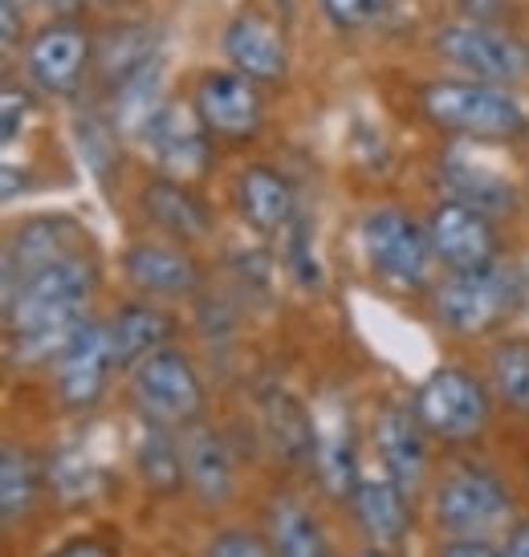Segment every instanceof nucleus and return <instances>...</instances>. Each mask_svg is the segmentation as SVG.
Wrapping results in <instances>:
<instances>
[{"mask_svg": "<svg viewBox=\"0 0 529 557\" xmlns=\"http://www.w3.org/2000/svg\"><path fill=\"white\" fill-rule=\"evenodd\" d=\"M78 252V224L65 216H37L21 224L4 257V294H16L33 273Z\"/></svg>", "mask_w": 529, "mask_h": 557, "instance_id": "nucleus-12", "label": "nucleus"}, {"mask_svg": "<svg viewBox=\"0 0 529 557\" xmlns=\"http://www.w3.org/2000/svg\"><path fill=\"white\" fill-rule=\"evenodd\" d=\"M53 9H74V0H49Z\"/></svg>", "mask_w": 529, "mask_h": 557, "instance_id": "nucleus-41", "label": "nucleus"}, {"mask_svg": "<svg viewBox=\"0 0 529 557\" xmlns=\"http://www.w3.org/2000/svg\"><path fill=\"white\" fill-rule=\"evenodd\" d=\"M204 557H278V554H269V545L261 537L245 533V529H224V533H217L208 542V554Z\"/></svg>", "mask_w": 529, "mask_h": 557, "instance_id": "nucleus-34", "label": "nucleus"}, {"mask_svg": "<svg viewBox=\"0 0 529 557\" xmlns=\"http://www.w3.org/2000/svg\"><path fill=\"white\" fill-rule=\"evenodd\" d=\"M358 557H391L387 549H367V554H358Z\"/></svg>", "mask_w": 529, "mask_h": 557, "instance_id": "nucleus-42", "label": "nucleus"}, {"mask_svg": "<svg viewBox=\"0 0 529 557\" xmlns=\"http://www.w3.org/2000/svg\"><path fill=\"white\" fill-rule=\"evenodd\" d=\"M49 557H114L102 542H94V537H78V542H65L62 549H53Z\"/></svg>", "mask_w": 529, "mask_h": 557, "instance_id": "nucleus-37", "label": "nucleus"}, {"mask_svg": "<svg viewBox=\"0 0 529 557\" xmlns=\"http://www.w3.org/2000/svg\"><path fill=\"white\" fill-rule=\"evenodd\" d=\"M159 98V62H147L143 70H135L126 82H119V94H114V119L126 135H143L147 123L159 114L163 102Z\"/></svg>", "mask_w": 529, "mask_h": 557, "instance_id": "nucleus-28", "label": "nucleus"}, {"mask_svg": "<svg viewBox=\"0 0 529 557\" xmlns=\"http://www.w3.org/2000/svg\"><path fill=\"white\" fill-rule=\"evenodd\" d=\"M436 49L448 62L472 70L481 82H509L529 74V49L514 37H497L484 25H448L436 33Z\"/></svg>", "mask_w": 529, "mask_h": 557, "instance_id": "nucleus-10", "label": "nucleus"}, {"mask_svg": "<svg viewBox=\"0 0 529 557\" xmlns=\"http://www.w3.org/2000/svg\"><path fill=\"white\" fill-rule=\"evenodd\" d=\"M264 435L281 460L290 465H306L313 460V444H318V428H313L310 411L290 395V391H264L261 399Z\"/></svg>", "mask_w": 529, "mask_h": 557, "instance_id": "nucleus-22", "label": "nucleus"}, {"mask_svg": "<svg viewBox=\"0 0 529 557\" xmlns=\"http://www.w3.org/2000/svg\"><path fill=\"white\" fill-rule=\"evenodd\" d=\"M204 131L208 126L200 123V114L163 102L159 114L143 131V139H147V151L159 159L163 171H172V175H200L208 168V139H204Z\"/></svg>", "mask_w": 529, "mask_h": 557, "instance_id": "nucleus-16", "label": "nucleus"}, {"mask_svg": "<svg viewBox=\"0 0 529 557\" xmlns=\"http://www.w3.org/2000/svg\"><path fill=\"white\" fill-rule=\"evenodd\" d=\"M428 240H432V252L448 264L452 273H472V269L497 261V233H493L489 216L460 200L440 203L432 212Z\"/></svg>", "mask_w": 529, "mask_h": 557, "instance_id": "nucleus-9", "label": "nucleus"}, {"mask_svg": "<svg viewBox=\"0 0 529 557\" xmlns=\"http://www.w3.org/2000/svg\"><path fill=\"white\" fill-rule=\"evenodd\" d=\"M493 387L501 403L529 416V338H505L493 346Z\"/></svg>", "mask_w": 529, "mask_h": 557, "instance_id": "nucleus-29", "label": "nucleus"}, {"mask_svg": "<svg viewBox=\"0 0 529 557\" xmlns=\"http://www.w3.org/2000/svg\"><path fill=\"white\" fill-rule=\"evenodd\" d=\"M313 468L318 480L330 496H355L358 488V451H355V432L343 419H327L318 428V444H313Z\"/></svg>", "mask_w": 529, "mask_h": 557, "instance_id": "nucleus-25", "label": "nucleus"}, {"mask_svg": "<svg viewBox=\"0 0 529 557\" xmlns=\"http://www.w3.org/2000/svg\"><path fill=\"white\" fill-rule=\"evenodd\" d=\"M53 484H58V493L65 500H86L94 493V465L90 460H82L74 451H62L58 460H53Z\"/></svg>", "mask_w": 529, "mask_h": 557, "instance_id": "nucleus-32", "label": "nucleus"}, {"mask_svg": "<svg viewBox=\"0 0 529 557\" xmlns=\"http://www.w3.org/2000/svg\"><path fill=\"white\" fill-rule=\"evenodd\" d=\"M428 123L468 139H514L526 131V110L493 82H432L420 90Z\"/></svg>", "mask_w": 529, "mask_h": 557, "instance_id": "nucleus-2", "label": "nucleus"}, {"mask_svg": "<svg viewBox=\"0 0 529 557\" xmlns=\"http://www.w3.org/2000/svg\"><path fill=\"white\" fill-rule=\"evenodd\" d=\"M131 395L143 419H156L163 428L196 423L204 411V383L192 358L180 350H159L131 367Z\"/></svg>", "mask_w": 529, "mask_h": 557, "instance_id": "nucleus-4", "label": "nucleus"}, {"mask_svg": "<svg viewBox=\"0 0 529 557\" xmlns=\"http://www.w3.org/2000/svg\"><path fill=\"white\" fill-rule=\"evenodd\" d=\"M444 184L452 187V196L468 208H477V212H509L514 208V187L497 180L493 171L484 168H472L465 159H448L444 163Z\"/></svg>", "mask_w": 529, "mask_h": 557, "instance_id": "nucleus-27", "label": "nucleus"}, {"mask_svg": "<svg viewBox=\"0 0 529 557\" xmlns=\"http://www.w3.org/2000/svg\"><path fill=\"white\" fill-rule=\"evenodd\" d=\"M0 37H4V49L16 46V37H21V13H16V0H0Z\"/></svg>", "mask_w": 529, "mask_h": 557, "instance_id": "nucleus-38", "label": "nucleus"}, {"mask_svg": "<svg viewBox=\"0 0 529 557\" xmlns=\"http://www.w3.org/2000/svg\"><path fill=\"white\" fill-rule=\"evenodd\" d=\"M526 273L517 264H484L472 273H452L436 294V313L440 322L448 325L452 334H484L501 325L505 318H514L526 306Z\"/></svg>", "mask_w": 529, "mask_h": 557, "instance_id": "nucleus-3", "label": "nucleus"}, {"mask_svg": "<svg viewBox=\"0 0 529 557\" xmlns=\"http://www.w3.org/2000/svg\"><path fill=\"white\" fill-rule=\"evenodd\" d=\"M322 9H327L339 29H362V25L383 16L387 0H322Z\"/></svg>", "mask_w": 529, "mask_h": 557, "instance_id": "nucleus-33", "label": "nucleus"}, {"mask_svg": "<svg viewBox=\"0 0 529 557\" xmlns=\"http://www.w3.org/2000/svg\"><path fill=\"white\" fill-rule=\"evenodd\" d=\"M236 203H241V216L249 220L257 233H285L297 220V200L294 187L285 175H278L264 163L241 171L236 180Z\"/></svg>", "mask_w": 529, "mask_h": 557, "instance_id": "nucleus-17", "label": "nucleus"}, {"mask_svg": "<svg viewBox=\"0 0 529 557\" xmlns=\"http://www.w3.org/2000/svg\"><path fill=\"white\" fill-rule=\"evenodd\" d=\"M355 512H358V525L367 529L379 549L387 545H399L411 529V509H407V493L395 484V480L383 472V476H362L355 488Z\"/></svg>", "mask_w": 529, "mask_h": 557, "instance_id": "nucleus-20", "label": "nucleus"}, {"mask_svg": "<svg viewBox=\"0 0 529 557\" xmlns=\"http://www.w3.org/2000/svg\"><path fill=\"white\" fill-rule=\"evenodd\" d=\"M123 269H126V277H131V285L143 289V294L184 297L200 285L196 261L172 245H151V240L131 245L123 257Z\"/></svg>", "mask_w": 529, "mask_h": 557, "instance_id": "nucleus-18", "label": "nucleus"}, {"mask_svg": "<svg viewBox=\"0 0 529 557\" xmlns=\"http://www.w3.org/2000/svg\"><path fill=\"white\" fill-rule=\"evenodd\" d=\"M0 126H4V143H13L16 135H21V126H25V119H29V94L25 90H4V102H0Z\"/></svg>", "mask_w": 529, "mask_h": 557, "instance_id": "nucleus-35", "label": "nucleus"}, {"mask_svg": "<svg viewBox=\"0 0 529 557\" xmlns=\"http://www.w3.org/2000/svg\"><path fill=\"white\" fill-rule=\"evenodd\" d=\"M110 334V350H114V362L119 367H139L143 358H151L163 350V342L175 334V322L156 306H123L107 322Z\"/></svg>", "mask_w": 529, "mask_h": 557, "instance_id": "nucleus-21", "label": "nucleus"}, {"mask_svg": "<svg viewBox=\"0 0 529 557\" xmlns=\"http://www.w3.org/2000/svg\"><path fill=\"white\" fill-rule=\"evenodd\" d=\"M86 53H90L86 33H82L74 21H53V25H46V29L33 37V46H29L33 82H37L41 90L70 98V94L82 86Z\"/></svg>", "mask_w": 529, "mask_h": 557, "instance_id": "nucleus-13", "label": "nucleus"}, {"mask_svg": "<svg viewBox=\"0 0 529 557\" xmlns=\"http://www.w3.org/2000/svg\"><path fill=\"white\" fill-rule=\"evenodd\" d=\"M505 557H529V521H526V525H517L514 533H509Z\"/></svg>", "mask_w": 529, "mask_h": 557, "instance_id": "nucleus-40", "label": "nucleus"}, {"mask_svg": "<svg viewBox=\"0 0 529 557\" xmlns=\"http://www.w3.org/2000/svg\"><path fill=\"white\" fill-rule=\"evenodd\" d=\"M440 557H505V549H493L484 537H452Z\"/></svg>", "mask_w": 529, "mask_h": 557, "instance_id": "nucleus-36", "label": "nucleus"}, {"mask_svg": "<svg viewBox=\"0 0 529 557\" xmlns=\"http://www.w3.org/2000/svg\"><path fill=\"white\" fill-rule=\"evenodd\" d=\"M143 208L147 216L156 220L159 228H168L172 236H184V240H200L208 228H212V216L187 187L172 184V180H156L143 191Z\"/></svg>", "mask_w": 529, "mask_h": 557, "instance_id": "nucleus-26", "label": "nucleus"}, {"mask_svg": "<svg viewBox=\"0 0 529 557\" xmlns=\"http://www.w3.org/2000/svg\"><path fill=\"white\" fill-rule=\"evenodd\" d=\"M264 525H269V542H273V554L278 557H334L327 533L318 525V517L302 500H294V496H278L269 505Z\"/></svg>", "mask_w": 529, "mask_h": 557, "instance_id": "nucleus-23", "label": "nucleus"}, {"mask_svg": "<svg viewBox=\"0 0 529 557\" xmlns=\"http://www.w3.org/2000/svg\"><path fill=\"white\" fill-rule=\"evenodd\" d=\"M362 252L379 277L395 289H420L432 269V240L399 208H374L362 220Z\"/></svg>", "mask_w": 529, "mask_h": 557, "instance_id": "nucleus-6", "label": "nucleus"}, {"mask_svg": "<svg viewBox=\"0 0 529 557\" xmlns=\"http://www.w3.org/2000/svg\"><path fill=\"white\" fill-rule=\"evenodd\" d=\"M460 9H465V16H472L477 25H484V21H493V16L501 13V0H460Z\"/></svg>", "mask_w": 529, "mask_h": 557, "instance_id": "nucleus-39", "label": "nucleus"}, {"mask_svg": "<svg viewBox=\"0 0 529 557\" xmlns=\"http://www.w3.org/2000/svg\"><path fill=\"white\" fill-rule=\"evenodd\" d=\"M94 285H98L94 261L74 252L65 261L33 273L16 294L4 297L9 338H13L16 355L41 358L49 350H62L65 342H70V334L86 322L82 313H86Z\"/></svg>", "mask_w": 529, "mask_h": 557, "instance_id": "nucleus-1", "label": "nucleus"}, {"mask_svg": "<svg viewBox=\"0 0 529 557\" xmlns=\"http://www.w3.org/2000/svg\"><path fill=\"white\" fill-rule=\"evenodd\" d=\"M94 4H119V0H94Z\"/></svg>", "mask_w": 529, "mask_h": 557, "instance_id": "nucleus-43", "label": "nucleus"}, {"mask_svg": "<svg viewBox=\"0 0 529 557\" xmlns=\"http://www.w3.org/2000/svg\"><path fill=\"white\" fill-rule=\"evenodd\" d=\"M74 135H78V151L86 159V168L94 171V180L107 184L110 171H114V135L98 119H90V114L74 123Z\"/></svg>", "mask_w": 529, "mask_h": 557, "instance_id": "nucleus-31", "label": "nucleus"}, {"mask_svg": "<svg viewBox=\"0 0 529 557\" xmlns=\"http://www.w3.org/2000/svg\"><path fill=\"white\" fill-rule=\"evenodd\" d=\"M416 419L423 432L444 440V444H468L484 432L489 423V395L484 387L460 367H440L428 374V383L416 391Z\"/></svg>", "mask_w": 529, "mask_h": 557, "instance_id": "nucleus-5", "label": "nucleus"}, {"mask_svg": "<svg viewBox=\"0 0 529 557\" xmlns=\"http://www.w3.org/2000/svg\"><path fill=\"white\" fill-rule=\"evenodd\" d=\"M184 480L200 505H224L233 496V456L212 428H200V423L187 428Z\"/></svg>", "mask_w": 529, "mask_h": 557, "instance_id": "nucleus-19", "label": "nucleus"}, {"mask_svg": "<svg viewBox=\"0 0 529 557\" xmlns=\"http://www.w3.org/2000/svg\"><path fill=\"white\" fill-rule=\"evenodd\" d=\"M509 517V493L497 472L465 465L448 472L436 488V521L452 537H481Z\"/></svg>", "mask_w": 529, "mask_h": 557, "instance_id": "nucleus-7", "label": "nucleus"}, {"mask_svg": "<svg viewBox=\"0 0 529 557\" xmlns=\"http://www.w3.org/2000/svg\"><path fill=\"white\" fill-rule=\"evenodd\" d=\"M135 460H139L143 480L156 488V493L172 496L180 493L184 480V444L172 435V428H163L156 419H143L139 435H135Z\"/></svg>", "mask_w": 529, "mask_h": 557, "instance_id": "nucleus-24", "label": "nucleus"}, {"mask_svg": "<svg viewBox=\"0 0 529 557\" xmlns=\"http://www.w3.org/2000/svg\"><path fill=\"white\" fill-rule=\"evenodd\" d=\"M37 500V468L29 451L4 448L0 451V517L4 525H16Z\"/></svg>", "mask_w": 529, "mask_h": 557, "instance_id": "nucleus-30", "label": "nucleus"}, {"mask_svg": "<svg viewBox=\"0 0 529 557\" xmlns=\"http://www.w3.org/2000/svg\"><path fill=\"white\" fill-rule=\"evenodd\" d=\"M196 114L220 139H253L261 131V98L245 74H204L196 86Z\"/></svg>", "mask_w": 529, "mask_h": 557, "instance_id": "nucleus-11", "label": "nucleus"}, {"mask_svg": "<svg viewBox=\"0 0 529 557\" xmlns=\"http://www.w3.org/2000/svg\"><path fill=\"white\" fill-rule=\"evenodd\" d=\"M119 362H114V350H110V334L107 325L86 322L70 334L62 350H58V395H62L65 407L74 411H86L102 399L107 391V379Z\"/></svg>", "mask_w": 529, "mask_h": 557, "instance_id": "nucleus-8", "label": "nucleus"}, {"mask_svg": "<svg viewBox=\"0 0 529 557\" xmlns=\"http://www.w3.org/2000/svg\"><path fill=\"white\" fill-rule=\"evenodd\" d=\"M374 448L387 472L407 496L420 488L423 468H428V448H423V423L416 419L411 407L387 403L379 416H374Z\"/></svg>", "mask_w": 529, "mask_h": 557, "instance_id": "nucleus-15", "label": "nucleus"}, {"mask_svg": "<svg viewBox=\"0 0 529 557\" xmlns=\"http://www.w3.org/2000/svg\"><path fill=\"white\" fill-rule=\"evenodd\" d=\"M224 53L249 82H281L290 70V53H285V37L281 29L257 9H245L229 21L224 29Z\"/></svg>", "mask_w": 529, "mask_h": 557, "instance_id": "nucleus-14", "label": "nucleus"}]
</instances>
